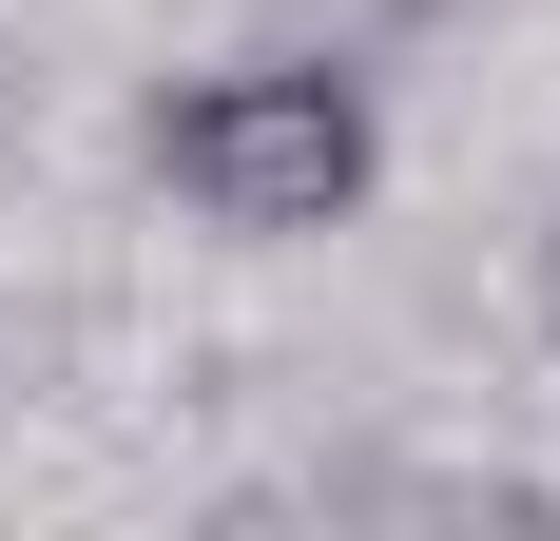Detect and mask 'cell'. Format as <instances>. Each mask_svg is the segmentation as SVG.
<instances>
[{
	"label": "cell",
	"mask_w": 560,
	"mask_h": 541,
	"mask_svg": "<svg viewBox=\"0 0 560 541\" xmlns=\"http://www.w3.org/2000/svg\"><path fill=\"white\" fill-rule=\"evenodd\" d=\"M541 348H560V232H541Z\"/></svg>",
	"instance_id": "2"
},
{
	"label": "cell",
	"mask_w": 560,
	"mask_h": 541,
	"mask_svg": "<svg viewBox=\"0 0 560 541\" xmlns=\"http://www.w3.org/2000/svg\"><path fill=\"white\" fill-rule=\"evenodd\" d=\"M136 174L194 232H232V252H310V232H348L387 194V97L348 58H290V39L271 58H194V78L136 97Z\"/></svg>",
	"instance_id": "1"
}]
</instances>
